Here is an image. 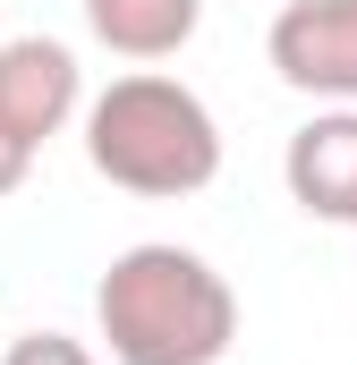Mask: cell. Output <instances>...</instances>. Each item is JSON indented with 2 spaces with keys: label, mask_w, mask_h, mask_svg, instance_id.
<instances>
[{
  "label": "cell",
  "mask_w": 357,
  "mask_h": 365,
  "mask_svg": "<svg viewBox=\"0 0 357 365\" xmlns=\"http://www.w3.org/2000/svg\"><path fill=\"white\" fill-rule=\"evenodd\" d=\"M94 323L111 365H221L238 340V289L196 247L145 238L94 280Z\"/></svg>",
  "instance_id": "cell-1"
},
{
  "label": "cell",
  "mask_w": 357,
  "mask_h": 365,
  "mask_svg": "<svg viewBox=\"0 0 357 365\" xmlns=\"http://www.w3.org/2000/svg\"><path fill=\"white\" fill-rule=\"evenodd\" d=\"M86 162L128 195H196L221 179V119L196 86L128 68L86 102Z\"/></svg>",
  "instance_id": "cell-2"
},
{
  "label": "cell",
  "mask_w": 357,
  "mask_h": 365,
  "mask_svg": "<svg viewBox=\"0 0 357 365\" xmlns=\"http://www.w3.org/2000/svg\"><path fill=\"white\" fill-rule=\"evenodd\" d=\"M264 51L281 86L315 102H357V0H281Z\"/></svg>",
  "instance_id": "cell-3"
},
{
  "label": "cell",
  "mask_w": 357,
  "mask_h": 365,
  "mask_svg": "<svg viewBox=\"0 0 357 365\" xmlns=\"http://www.w3.org/2000/svg\"><path fill=\"white\" fill-rule=\"evenodd\" d=\"M86 110V77H77V51L51 43V34H17L0 43V119L34 145H51L69 119Z\"/></svg>",
  "instance_id": "cell-4"
},
{
  "label": "cell",
  "mask_w": 357,
  "mask_h": 365,
  "mask_svg": "<svg viewBox=\"0 0 357 365\" xmlns=\"http://www.w3.org/2000/svg\"><path fill=\"white\" fill-rule=\"evenodd\" d=\"M281 179H289V195H298V212H315V221H349V230H357V102L306 119V128L289 136Z\"/></svg>",
  "instance_id": "cell-5"
},
{
  "label": "cell",
  "mask_w": 357,
  "mask_h": 365,
  "mask_svg": "<svg viewBox=\"0 0 357 365\" xmlns=\"http://www.w3.org/2000/svg\"><path fill=\"white\" fill-rule=\"evenodd\" d=\"M86 26L102 51H119V60H136V68H154V60H171L196 43V26H204V0H86Z\"/></svg>",
  "instance_id": "cell-6"
},
{
  "label": "cell",
  "mask_w": 357,
  "mask_h": 365,
  "mask_svg": "<svg viewBox=\"0 0 357 365\" xmlns=\"http://www.w3.org/2000/svg\"><path fill=\"white\" fill-rule=\"evenodd\" d=\"M0 365H102L86 340H69V331H26V340H9Z\"/></svg>",
  "instance_id": "cell-7"
},
{
  "label": "cell",
  "mask_w": 357,
  "mask_h": 365,
  "mask_svg": "<svg viewBox=\"0 0 357 365\" xmlns=\"http://www.w3.org/2000/svg\"><path fill=\"white\" fill-rule=\"evenodd\" d=\"M34 153H43V145H34V136H17V128L0 119V195H17V187H26V170H34Z\"/></svg>",
  "instance_id": "cell-8"
}]
</instances>
